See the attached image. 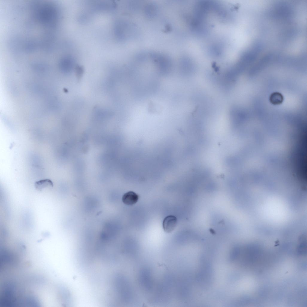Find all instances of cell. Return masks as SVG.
I'll return each mask as SVG.
<instances>
[{
	"label": "cell",
	"mask_w": 307,
	"mask_h": 307,
	"mask_svg": "<svg viewBox=\"0 0 307 307\" xmlns=\"http://www.w3.org/2000/svg\"><path fill=\"white\" fill-rule=\"evenodd\" d=\"M284 100L282 95L279 92H274L270 96V102L274 105H279L282 103Z\"/></svg>",
	"instance_id": "4"
},
{
	"label": "cell",
	"mask_w": 307,
	"mask_h": 307,
	"mask_svg": "<svg viewBox=\"0 0 307 307\" xmlns=\"http://www.w3.org/2000/svg\"><path fill=\"white\" fill-rule=\"evenodd\" d=\"M139 196L135 192L130 191L124 194L122 198L123 202L127 205H132L136 203L139 199Z\"/></svg>",
	"instance_id": "2"
},
{
	"label": "cell",
	"mask_w": 307,
	"mask_h": 307,
	"mask_svg": "<svg viewBox=\"0 0 307 307\" xmlns=\"http://www.w3.org/2000/svg\"><path fill=\"white\" fill-rule=\"evenodd\" d=\"M177 223V219L174 216L169 215L165 217L163 222L162 226L164 231L170 233L175 229Z\"/></svg>",
	"instance_id": "1"
},
{
	"label": "cell",
	"mask_w": 307,
	"mask_h": 307,
	"mask_svg": "<svg viewBox=\"0 0 307 307\" xmlns=\"http://www.w3.org/2000/svg\"><path fill=\"white\" fill-rule=\"evenodd\" d=\"M53 186L52 182L49 179L41 180L36 182L34 186L36 189L39 191H41L43 189L48 187H52Z\"/></svg>",
	"instance_id": "3"
}]
</instances>
